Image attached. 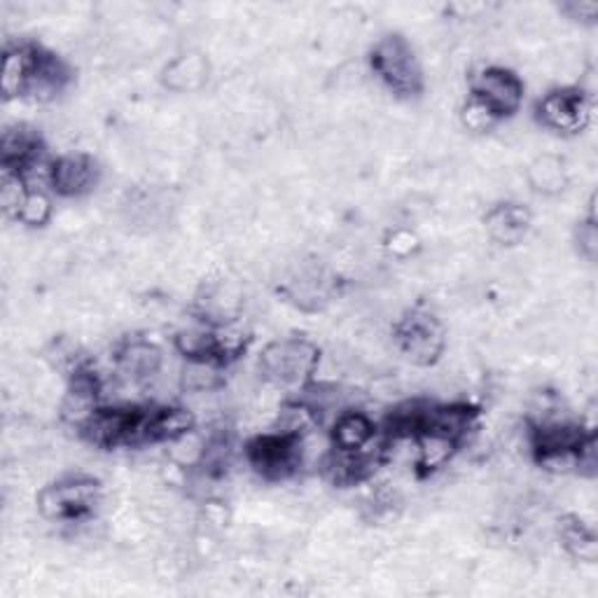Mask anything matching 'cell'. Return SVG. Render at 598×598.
Instances as JSON below:
<instances>
[{
    "label": "cell",
    "mask_w": 598,
    "mask_h": 598,
    "mask_svg": "<svg viewBox=\"0 0 598 598\" xmlns=\"http://www.w3.org/2000/svg\"><path fill=\"white\" fill-rule=\"evenodd\" d=\"M101 500V487L94 477L73 475L42 487L38 494V510L44 519L76 524L94 517Z\"/></svg>",
    "instance_id": "cell-2"
},
{
    "label": "cell",
    "mask_w": 598,
    "mask_h": 598,
    "mask_svg": "<svg viewBox=\"0 0 598 598\" xmlns=\"http://www.w3.org/2000/svg\"><path fill=\"white\" fill-rule=\"evenodd\" d=\"M99 182V165L84 152L63 155L52 162L50 188L61 197H82Z\"/></svg>",
    "instance_id": "cell-8"
},
{
    "label": "cell",
    "mask_w": 598,
    "mask_h": 598,
    "mask_svg": "<svg viewBox=\"0 0 598 598\" xmlns=\"http://www.w3.org/2000/svg\"><path fill=\"white\" fill-rule=\"evenodd\" d=\"M38 44L33 42H19L14 48L6 50L3 57V78H0V87H3L6 99H24V89L29 82V73L33 66Z\"/></svg>",
    "instance_id": "cell-14"
},
{
    "label": "cell",
    "mask_w": 598,
    "mask_h": 598,
    "mask_svg": "<svg viewBox=\"0 0 598 598\" xmlns=\"http://www.w3.org/2000/svg\"><path fill=\"white\" fill-rule=\"evenodd\" d=\"M52 211H54L52 199L48 197V192L38 188V190H29L24 195V199H21L19 209L14 211L12 218L27 227H44L50 222Z\"/></svg>",
    "instance_id": "cell-19"
},
{
    "label": "cell",
    "mask_w": 598,
    "mask_h": 598,
    "mask_svg": "<svg viewBox=\"0 0 598 598\" xmlns=\"http://www.w3.org/2000/svg\"><path fill=\"white\" fill-rule=\"evenodd\" d=\"M250 468L269 481H286L305 466V435L273 430L252 437L246 445Z\"/></svg>",
    "instance_id": "cell-3"
},
{
    "label": "cell",
    "mask_w": 598,
    "mask_h": 598,
    "mask_svg": "<svg viewBox=\"0 0 598 598\" xmlns=\"http://www.w3.org/2000/svg\"><path fill=\"white\" fill-rule=\"evenodd\" d=\"M400 353L417 367H430L442 358L447 335L440 318L428 309H409L393 328Z\"/></svg>",
    "instance_id": "cell-5"
},
{
    "label": "cell",
    "mask_w": 598,
    "mask_h": 598,
    "mask_svg": "<svg viewBox=\"0 0 598 598\" xmlns=\"http://www.w3.org/2000/svg\"><path fill=\"white\" fill-rule=\"evenodd\" d=\"M225 386V365L206 358H186L180 370V388L186 393H216Z\"/></svg>",
    "instance_id": "cell-17"
},
{
    "label": "cell",
    "mask_w": 598,
    "mask_h": 598,
    "mask_svg": "<svg viewBox=\"0 0 598 598\" xmlns=\"http://www.w3.org/2000/svg\"><path fill=\"white\" fill-rule=\"evenodd\" d=\"M411 442L413 447H417V472L421 477H428L440 468H445L458 449V445L449 440V437L430 432V430L417 432L411 437Z\"/></svg>",
    "instance_id": "cell-15"
},
{
    "label": "cell",
    "mask_w": 598,
    "mask_h": 598,
    "mask_svg": "<svg viewBox=\"0 0 598 598\" xmlns=\"http://www.w3.org/2000/svg\"><path fill=\"white\" fill-rule=\"evenodd\" d=\"M209 80V61L199 52H188L180 54L173 61L167 63L162 71V82L167 89L178 91H197Z\"/></svg>",
    "instance_id": "cell-13"
},
{
    "label": "cell",
    "mask_w": 598,
    "mask_h": 598,
    "mask_svg": "<svg viewBox=\"0 0 598 598\" xmlns=\"http://www.w3.org/2000/svg\"><path fill=\"white\" fill-rule=\"evenodd\" d=\"M162 367V351L148 339H127L114 351V372L131 386H143L159 375Z\"/></svg>",
    "instance_id": "cell-9"
},
{
    "label": "cell",
    "mask_w": 598,
    "mask_h": 598,
    "mask_svg": "<svg viewBox=\"0 0 598 598\" xmlns=\"http://www.w3.org/2000/svg\"><path fill=\"white\" fill-rule=\"evenodd\" d=\"M370 63L375 76L396 97H419L423 91L421 66L407 38L398 33L383 36L372 48Z\"/></svg>",
    "instance_id": "cell-4"
},
{
    "label": "cell",
    "mask_w": 598,
    "mask_h": 598,
    "mask_svg": "<svg viewBox=\"0 0 598 598\" xmlns=\"http://www.w3.org/2000/svg\"><path fill=\"white\" fill-rule=\"evenodd\" d=\"M461 120H464V127L475 131V133H485L498 124L496 114L485 103H479L472 97L468 99V103L461 110Z\"/></svg>",
    "instance_id": "cell-20"
},
{
    "label": "cell",
    "mask_w": 598,
    "mask_h": 598,
    "mask_svg": "<svg viewBox=\"0 0 598 598\" xmlns=\"http://www.w3.org/2000/svg\"><path fill=\"white\" fill-rule=\"evenodd\" d=\"M561 10L568 12L570 19H580V21H594V17L598 14V6L589 3V0H580V3H566Z\"/></svg>",
    "instance_id": "cell-23"
},
{
    "label": "cell",
    "mask_w": 598,
    "mask_h": 598,
    "mask_svg": "<svg viewBox=\"0 0 598 598\" xmlns=\"http://www.w3.org/2000/svg\"><path fill=\"white\" fill-rule=\"evenodd\" d=\"M526 180L534 192L542 197H557L568 186L566 165L555 155H540L531 165H528Z\"/></svg>",
    "instance_id": "cell-18"
},
{
    "label": "cell",
    "mask_w": 598,
    "mask_h": 598,
    "mask_svg": "<svg viewBox=\"0 0 598 598\" xmlns=\"http://www.w3.org/2000/svg\"><path fill=\"white\" fill-rule=\"evenodd\" d=\"M320 362V349L305 337L271 341L262 349L258 367L267 383L276 388H299L311 383Z\"/></svg>",
    "instance_id": "cell-1"
},
{
    "label": "cell",
    "mask_w": 598,
    "mask_h": 598,
    "mask_svg": "<svg viewBox=\"0 0 598 598\" xmlns=\"http://www.w3.org/2000/svg\"><path fill=\"white\" fill-rule=\"evenodd\" d=\"M472 99L485 103L500 122L521 108L524 82L510 68L487 66L472 76Z\"/></svg>",
    "instance_id": "cell-7"
},
{
    "label": "cell",
    "mask_w": 598,
    "mask_h": 598,
    "mask_svg": "<svg viewBox=\"0 0 598 598\" xmlns=\"http://www.w3.org/2000/svg\"><path fill=\"white\" fill-rule=\"evenodd\" d=\"M559 540L575 561L594 564L598 559V536L580 517L570 515L559 521Z\"/></svg>",
    "instance_id": "cell-16"
},
{
    "label": "cell",
    "mask_w": 598,
    "mask_h": 598,
    "mask_svg": "<svg viewBox=\"0 0 598 598\" xmlns=\"http://www.w3.org/2000/svg\"><path fill=\"white\" fill-rule=\"evenodd\" d=\"M379 440L377 423L358 409H343L332 421V449L362 451Z\"/></svg>",
    "instance_id": "cell-11"
},
{
    "label": "cell",
    "mask_w": 598,
    "mask_h": 598,
    "mask_svg": "<svg viewBox=\"0 0 598 598\" xmlns=\"http://www.w3.org/2000/svg\"><path fill=\"white\" fill-rule=\"evenodd\" d=\"M538 122L561 136L582 133L591 122V101L580 87L551 89L536 106Z\"/></svg>",
    "instance_id": "cell-6"
},
{
    "label": "cell",
    "mask_w": 598,
    "mask_h": 598,
    "mask_svg": "<svg viewBox=\"0 0 598 598\" xmlns=\"http://www.w3.org/2000/svg\"><path fill=\"white\" fill-rule=\"evenodd\" d=\"M531 211L524 203L502 201L491 206L485 216V227L489 237L500 246H517L531 229Z\"/></svg>",
    "instance_id": "cell-10"
},
{
    "label": "cell",
    "mask_w": 598,
    "mask_h": 598,
    "mask_svg": "<svg viewBox=\"0 0 598 598\" xmlns=\"http://www.w3.org/2000/svg\"><path fill=\"white\" fill-rule=\"evenodd\" d=\"M195 426V411L186 407H155L146 426V445H171L192 432Z\"/></svg>",
    "instance_id": "cell-12"
},
{
    "label": "cell",
    "mask_w": 598,
    "mask_h": 598,
    "mask_svg": "<svg viewBox=\"0 0 598 598\" xmlns=\"http://www.w3.org/2000/svg\"><path fill=\"white\" fill-rule=\"evenodd\" d=\"M383 246L388 250V256H393L398 260H407V258L413 256V252L419 250L421 241H419L417 235L411 232V229H393V232L386 237Z\"/></svg>",
    "instance_id": "cell-21"
},
{
    "label": "cell",
    "mask_w": 598,
    "mask_h": 598,
    "mask_svg": "<svg viewBox=\"0 0 598 598\" xmlns=\"http://www.w3.org/2000/svg\"><path fill=\"white\" fill-rule=\"evenodd\" d=\"M575 239H578V248H580L582 256H585L589 262H594L596 256H598V229H596V218H594V213H591L585 222H580L578 235H575Z\"/></svg>",
    "instance_id": "cell-22"
}]
</instances>
